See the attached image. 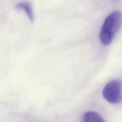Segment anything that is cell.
<instances>
[{"label":"cell","instance_id":"obj_5","mask_svg":"<svg viewBox=\"0 0 122 122\" xmlns=\"http://www.w3.org/2000/svg\"><path fill=\"white\" fill-rule=\"evenodd\" d=\"M112 1L114 2H119L120 0H112Z\"/></svg>","mask_w":122,"mask_h":122},{"label":"cell","instance_id":"obj_4","mask_svg":"<svg viewBox=\"0 0 122 122\" xmlns=\"http://www.w3.org/2000/svg\"><path fill=\"white\" fill-rule=\"evenodd\" d=\"M16 7L18 9L23 10L25 11L29 19L31 22H33L34 20V14H33V9L30 4L27 1H23L18 3L16 5Z\"/></svg>","mask_w":122,"mask_h":122},{"label":"cell","instance_id":"obj_1","mask_svg":"<svg viewBox=\"0 0 122 122\" xmlns=\"http://www.w3.org/2000/svg\"><path fill=\"white\" fill-rule=\"evenodd\" d=\"M122 26V13L120 11L112 12L105 19L100 33L101 43L104 45L112 43L116 35Z\"/></svg>","mask_w":122,"mask_h":122},{"label":"cell","instance_id":"obj_2","mask_svg":"<svg viewBox=\"0 0 122 122\" xmlns=\"http://www.w3.org/2000/svg\"><path fill=\"white\" fill-rule=\"evenodd\" d=\"M102 96L108 102L119 104L122 102V81L114 80L106 85L102 90Z\"/></svg>","mask_w":122,"mask_h":122},{"label":"cell","instance_id":"obj_3","mask_svg":"<svg viewBox=\"0 0 122 122\" xmlns=\"http://www.w3.org/2000/svg\"><path fill=\"white\" fill-rule=\"evenodd\" d=\"M81 122H106L104 118L95 111H87L82 116Z\"/></svg>","mask_w":122,"mask_h":122}]
</instances>
